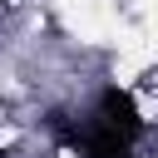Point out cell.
I'll use <instances>...</instances> for the list:
<instances>
[{
    "instance_id": "obj_1",
    "label": "cell",
    "mask_w": 158,
    "mask_h": 158,
    "mask_svg": "<svg viewBox=\"0 0 158 158\" xmlns=\"http://www.w3.org/2000/svg\"><path fill=\"white\" fill-rule=\"evenodd\" d=\"M138 109L123 89H104L99 94V109H94V123L84 133H64L84 158H133V138H138Z\"/></svg>"
}]
</instances>
